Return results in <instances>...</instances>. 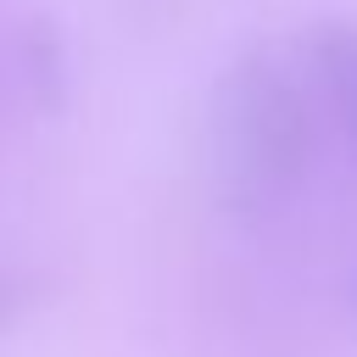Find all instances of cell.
<instances>
[{"instance_id":"1","label":"cell","mask_w":357,"mask_h":357,"mask_svg":"<svg viewBox=\"0 0 357 357\" xmlns=\"http://www.w3.org/2000/svg\"><path fill=\"white\" fill-rule=\"evenodd\" d=\"M201 151L223 218L262 223L284 212L312 167V100L296 61L268 45H240L206 84Z\"/></svg>"},{"instance_id":"2","label":"cell","mask_w":357,"mask_h":357,"mask_svg":"<svg viewBox=\"0 0 357 357\" xmlns=\"http://www.w3.org/2000/svg\"><path fill=\"white\" fill-rule=\"evenodd\" d=\"M0 78L33 117H61L73 100V45L45 6H22L0 22Z\"/></svg>"},{"instance_id":"3","label":"cell","mask_w":357,"mask_h":357,"mask_svg":"<svg viewBox=\"0 0 357 357\" xmlns=\"http://www.w3.org/2000/svg\"><path fill=\"white\" fill-rule=\"evenodd\" d=\"M296 73L324 95L346 139L357 145V22L346 17H318L296 39Z\"/></svg>"},{"instance_id":"5","label":"cell","mask_w":357,"mask_h":357,"mask_svg":"<svg viewBox=\"0 0 357 357\" xmlns=\"http://www.w3.org/2000/svg\"><path fill=\"white\" fill-rule=\"evenodd\" d=\"M351 301H357V284H351Z\"/></svg>"},{"instance_id":"4","label":"cell","mask_w":357,"mask_h":357,"mask_svg":"<svg viewBox=\"0 0 357 357\" xmlns=\"http://www.w3.org/2000/svg\"><path fill=\"white\" fill-rule=\"evenodd\" d=\"M33 301H39V279L28 268H0V335L17 329L33 312Z\"/></svg>"}]
</instances>
